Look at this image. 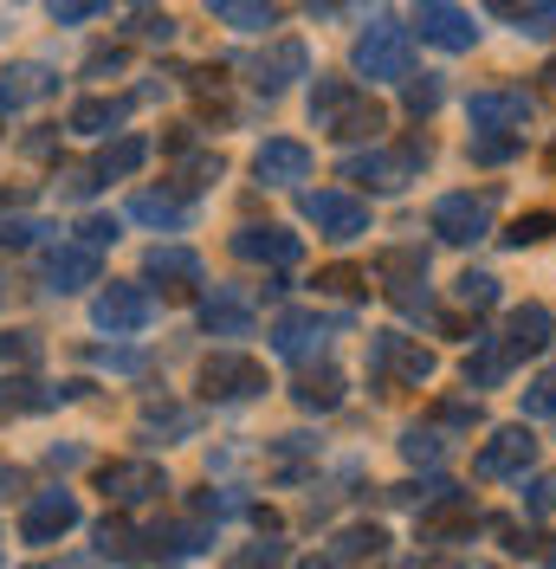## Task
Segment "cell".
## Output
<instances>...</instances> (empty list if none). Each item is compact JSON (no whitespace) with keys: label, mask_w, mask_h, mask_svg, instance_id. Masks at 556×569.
<instances>
[{"label":"cell","mask_w":556,"mask_h":569,"mask_svg":"<svg viewBox=\"0 0 556 569\" xmlns=\"http://www.w3.org/2000/svg\"><path fill=\"white\" fill-rule=\"evenodd\" d=\"M311 123H317V130H330V137H376L388 117H383V104H369L349 78H317Z\"/></svg>","instance_id":"obj_1"},{"label":"cell","mask_w":556,"mask_h":569,"mask_svg":"<svg viewBox=\"0 0 556 569\" xmlns=\"http://www.w3.org/2000/svg\"><path fill=\"white\" fill-rule=\"evenodd\" d=\"M434 376V356L420 350L415 337H401V330H383V337H369V389L388 395V389H420Z\"/></svg>","instance_id":"obj_2"},{"label":"cell","mask_w":556,"mask_h":569,"mask_svg":"<svg viewBox=\"0 0 556 569\" xmlns=\"http://www.w3.org/2000/svg\"><path fill=\"white\" fill-rule=\"evenodd\" d=\"M427 137H408L401 149H369V156H349L344 162V181H369V188H383V194H395V188H408V181L427 169Z\"/></svg>","instance_id":"obj_3"},{"label":"cell","mask_w":556,"mask_h":569,"mask_svg":"<svg viewBox=\"0 0 556 569\" xmlns=\"http://www.w3.org/2000/svg\"><path fill=\"white\" fill-rule=\"evenodd\" d=\"M492 208H498V188H479V194H440L434 201V233L447 247H473L492 233Z\"/></svg>","instance_id":"obj_4"},{"label":"cell","mask_w":556,"mask_h":569,"mask_svg":"<svg viewBox=\"0 0 556 569\" xmlns=\"http://www.w3.org/2000/svg\"><path fill=\"white\" fill-rule=\"evenodd\" d=\"M305 220H311L324 240L349 247V240L369 233V201H356V194H344V188H317V194H305Z\"/></svg>","instance_id":"obj_5"},{"label":"cell","mask_w":556,"mask_h":569,"mask_svg":"<svg viewBox=\"0 0 556 569\" xmlns=\"http://www.w3.org/2000/svg\"><path fill=\"white\" fill-rule=\"evenodd\" d=\"M408 27H395V20H383V27H369V33L356 39V71L369 78V84H395V78H408Z\"/></svg>","instance_id":"obj_6"},{"label":"cell","mask_w":556,"mask_h":569,"mask_svg":"<svg viewBox=\"0 0 556 569\" xmlns=\"http://www.w3.org/2000/svg\"><path fill=\"white\" fill-rule=\"evenodd\" d=\"M201 389H208V401H252V395H266V369L252 356L220 350L201 362Z\"/></svg>","instance_id":"obj_7"},{"label":"cell","mask_w":556,"mask_h":569,"mask_svg":"<svg viewBox=\"0 0 556 569\" xmlns=\"http://www.w3.org/2000/svg\"><path fill=\"white\" fill-rule=\"evenodd\" d=\"M415 27H420V39H427V46H440V52H473V46H479L473 13H459L453 0H420Z\"/></svg>","instance_id":"obj_8"},{"label":"cell","mask_w":556,"mask_h":569,"mask_svg":"<svg viewBox=\"0 0 556 569\" xmlns=\"http://www.w3.org/2000/svg\"><path fill=\"white\" fill-rule=\"evenodd\" d=\"M98 486H105L110 505H149V498L169 492V472L156 460H117V466L98 472Z\"/></svg>","instance_id":"obj_9"},{"label":"cell","mask_w":556,"mask_h":569,"mask_svg":"<svg viewBox=\"0 0 556 569\" xmlns=\"http://www.w3.org/2000/svg\"><path fill=\"white\" fill-rule=\"evenodd\" d=\"M91 318H98V330H110V337H137L142 323L156 318V305H149L142 284H105L98 305H91Z\"/></svg>","instance_id":"obj_10"},{"label":"cell","mask_w":556,"mask_h":569,"mask_svg":"<svg viewBox=\"0 0 556 569\" xmlns=\"http://www.w3.org/2000/svg\"><path fill=\"white\" fill-rule=\"evenodd\" d=\"M466 117L479 123V130H524L530 117H537V98L524 91V84H498V91H473V104Z\"/></svg>","instance_id":"obj_11"},{"label":"cell","mask_w":556,"mask_h":569,"mask_svg":"<svg viewBox=\"0 0 556 569\" xmlns=\"http://www.w3.org/2000/svg\"><path fill=\"white\" fill-rule=\"evenodd\" d=\"M78 525V498L66 492V486H52V492H39L27 511H20V537L27 543H59V537Z\"/></svg>","instance_id":"obj_12"},{"label":"cell","mask_w":556,"mask_h":569,"mask_svg":"<svg viewBox=\"0 0 556 569\" xmlns=\"http://www.w3.org/2000/svg\"><path fill=\"white\" fill-rule=\"evenodd\" d=\"M537 460V433L530 427H498L486 447H479V479H512Z\"/></svg>","instance_id":"obj_13"},{"label":"cell","mask_w":556,"mask_h":569,"mask_svg":"<svg viewBox=\"0 0 556 569\" xmlns=\"http://www.w3.org/2000/svg\"><path fill=\"white\" fill-rule=\"evenodd\" d=\"M252 176L266 181V188H291V181L311 176V149L298 137H272L259 156H252Z\"/></svg>","instance_id":"obj_14"},{"label":"cell","mask_w":556,"mask_h":569,"mask_svg":"<svg viewBox=\"0 0 556 569\" xmlns=\"http://www.w3.org/2000/svg\"><path fill=\"white\" fill-rule=\"evenodd\" d=\"M234 252L252 259V266H298L305 259V240L285 233V227H240L234 233Z\"/></svg>","instance_id":"obj_15"},{"label":"cell","mask_w":556,"mask_h":569,"mask_svg":"<svg viewBox=\"0 0 556 569\" xmlns=\"http://www.w3.org/2000/svg\"><path fill=\"white\" fill-rule=\"evenodd\" d=\"M550 330H556V318L544 311V305H524V311H512V323H505V337H498V350H505V362H524V356H544V350H550Z\"/></svg>","instance_id":"obj_16"},{"label":"cell","mask_w":556,"mask_h":569,"mask_svg":"<svg viewBox=\"0 0 556 569\" xmlns=\"http://www.w3.org/2000/svg\"><path fill=\"white\" fill-rule=\"evenodd\" d=\"M324 330H330V323L317 318V311H285V318L272 323V350L285 356V362H311V356L324 350Z\"/></svg>","instance_id":"obj_17"},{"label":"cell","mask_w":556,"mask_h":569,"mask_svg":"<svg viewBox=\"0 0 556 569\" xmlns=\"http://www.w3.org/2000/svg\"><path fill=\"white\" fill-rule=\"evenodd\" d=\"M201 323H208L214 337H252V305H246V291L214 284V298L201 305Z\"/></svg>","instance_id":"obj_18"},{"label":"cell","mask_w":556,"mask_h":569,"mask_svg":"<svg viewBox=\"0 0 556 569\" xmlns=\"http://www.w3.org/2000/svg\"><path fill=\"white\" fill-rule=\"evenodd\" d=\"M85 389V382H66V389H39V382H0V421H13V415H33V408H59L71 395Z\"/></svg>","instance_id":"obj_19"},{"label":"cell","mask_w":556,"mask_h":569,"mask_svg":"<svg viewBox=\"0 0 556 569\" xmlns=\"http://www.w3.org/2000/svg\"><path fill=\"white\" fill-rule=\"evenodd\" d=\"M46 284L52 291H85V284H98V252L91 247H59L46 259Z\"/></svg>","instance_id":"obj_20"},{"label":"cell","mask_w":556,"mask_h":569,"mask_svg":"<svg viewBox=\"0 0 556 569\" xmlns=\"http://www.w3.org/2000/svg\"><path fill=\"white\" fill-rule=\"evenodd\" d=\"M252 71H259L252 84H259L266 98H278V91H285L291 78H305V46H298V39H278V46H272V59H259Z\"/></svg>","instance_id":"obj_21"},{"label":"cell","mask_w":556,"mask_h":569,"mask_svg":"<svg viewBox=\"0 0 556 569\" xmlns=\"http://www.w3.org/2000/svg\"><path fill=\"white\" fill-rule=\"evenodd\" d=\"M208 543H214V537L201 531V525H169V531L149 537V550H142V557H156V563L169 569V563H188V557H201Z\"/></svg>","instance_id":"obj_22"},{"label":"cell","mask_w":556,"mask_h":569,"mask_svg":"<svg viewBox=\"0 0 556 569\" xmlns=\"http://www.w3.org/2000/svg\"><path fill=\"white\" fill-rule=\"evenodd\" d=\"M123 117H130V98H85V104H71L66 130H78V137H110Z\"/></svg>","instance_id":"obj_23"},{"label":"cell","mask_w":556,"mask_h":569,"mask_svg":"<svg viewBox=\"0 0 556 569\" xmlns=\"http://www.w3.org/2000/svg\"><path fill=\"white\" fill-rule=\"evenodd\" d=\"M291 395H298L305 415H330V408H344V376H337V369H305Z\"/></svg>","instance_id":"obj_24"},{"label":"cell","mask_w":556,"mask_h":569,"mask_svg":"<svg viewBox=\"0 0 556 569\" xmlns=\"http://www.w3.org/2000/svg\"><path fill=\"white\" fill-rule=\"evenodd\" d=\"M52 91V71L46 66H7L0 71V110H20L27 98H46Z\"/></svg>","instance_id":"obj_25"},{"label":"cell","mask_w":556,"mask_h":569,"mask_svg":"<svg viewBox=\"0 0 556 569\" xmlns=\"http://www.w3.org/2000/svg\"><path fill=\"white\" fill-rule=\"evenodd\" d=\"M142 162H149V137H117L105 156H98V169H91V176H98V181H123V176H137Z\"/></svg>","instance_id":"obj_26"},{"label":"cell","mask_w":556,"mask_h":569,"mask_svg":"<svg viewBox=\"0 0 556 569\" xmlns=\"http://www.w3.org/2000/svg\"><path fill=\"white\" fill-rule=\"evenodd\" d=\"M473 343H479V350L466 356V389H498V382H505V369H512L505 350H498V337H473Z\"/></svg>","instance_id":"obj_27"},{"label":"cell","mask_w":556,"mask_h":569,"mask_svg":"<svg viewBox=\"0 0 556 569\" xmlns=\"http://www.w3.org/2000/svg\"><path fill=\"white\" fill-rule=\"evenodd\" d=\"M130 220H142V227H188V208H181V194H156V188H149V194H137V201H130Z\"/></svg>","instance_id":"obj_28"},{"label":"cell","mask_w":556,"mask_h":569,"mask_svg":"<svg viewBox=\"0 0 556 569\" xmlns=\"http://www.w3.org/2000/svg\"><path fill=\"white\" fill-rule=\"evenodd\" d=\"M149 279H169V284H201V259L188 247H156L149 252Z\"/></svg>","instance_id":"obj_29"},{"label":"cell","mask_w":556,"mask_h":569,"mask_svg":"<svg viewBox=\"0 0 556 569\" xmlns=\"http://www.w3.org/2000/svg\"><path fill=\"white\" fill-rule=\"evenodd\" d=\"M214 20H227V27H240V33H266L272 27V7L266 0H208Z\"/></svg>","instance_id":"obj_30"},{"label":"cell","mask_w":556,"mask_h":569,"mask_svg":"<svg viewBox=\"0 0 556 569\" xmlns=\"http://www.w3.org/2000/svg\"><path fill=\"white\" fill-rule=\"evenodd\" d=\"M98 557H105V563H137V557H142V537L130 531L123 518H105V525H98Z\"/></svg>","instance_id":"obj_31"},{"label":"cell","mask_w":556,"mask_h":569,"mask_svg":"<svg viewBox=\"0 0 556 569\" xmlns=\"http://www.w3.org/2000/svg\"><path fill=\"white\" fill-rule=\"evenodd\" d=\"M383 525H349L344 537H337V543H330V557H337V563H363V557H383Z\"/></svg>","instance_id":"obj_32"},{"label":"cell","mask_w":556,"mask_h":569,"mask_svg":"<svg viewBox=\"0 0 556 569\" xmlns=\"http://www.w3.org/2000/svg\"><path fill=\"white\" fill-rule=\"evenodd\" d=\"M453 298H459L466 311H492V305H498V279H492V272H459V279H453Z\"/></svg>","instance_id":"obj_33"},{"label":"cell","mask_w":556,"mask_h":569,"mask_svg":"<svg viewBox=\"0 0 556 569\" xmlns=\"http://www.w3.org/2000/svg\"><path fill=\"white\" fill-rule=\"evenodd\" d=\"M46 343H39L33 330H0V362H13V369H33Z\"/></svg>","instance_id":"obj_34"},{"label":"cell","mask_w":556,"mask_h":569,"mask_svg":"<svg viewBox=\"0 0 556 569\" xmlns=\"http://www.w3.org/2000/svg\"><path fill=\"white\" fill-rule=\"evenodd\" d=\"M401 453H408L415 466H440V453H447V440H440L434 427H408V433H401Z\"/></svg>","instance_id":"obj_35"},{"label":"cell","mask_w":556,"mask_h":569,"mask_svg":"<svg viewBox=\"0 0 556 569\" xmlns=\"http://www.w3.org/2000/svg\"><path fill=\"white\" fill-rule=\"evenodd\" d=\"M376 272H383V279H420V272H427V252L420 247H395V252L376 259Z\"/></svg>","instance_id":"obj_36"},{"label":"cell","mask_w":556,"mask_h":569,"mask_svg":"<svg viewBox=\"0 0 556 569\" xmlns=\"http://www.w3.org/2000/svg\"><path fill=\"white\" fill-rule=\"evenodd\" d=\"M556 233V213H524L518 227H512V233H505V247H544V240H550Z\"/></svg>","instance_id":"obj_37"},{"label":"cell","mask_w":556,"mask_h":569,"mask_svg":"<svg viewBox=\"0 0 556 569\" xmlns=\"http://www.w3.org/2000/svg\"><path fill=\"white\" fill-rule=\"evenodd\" d=\"M142 433L156 440V433H195V415L188 408H149L142 415Z\"/></svg>","instance_id":"obj_38"},{"label":"cell","mask_w":556,"mask_h":569,"mask_svg":"<svg viewBox=\"0 0 556 569\" xmlns=\"http://www.w3.org/2000/svg\"><path fill=\"white\" fill-rule=\"evenodd\" d=\"M518 33L550 39L556 33V0H530V7H518Z\"/></svg>","instance_id":"obj_39"},{"label":"cell","mask_w":556,"mask_h":569,"mask_svg":"<svg viewBox=\"0 0 556 569\" xmlns=\"http://www.w3.org/2000/svg\"><path fill=\"white\" fill-rule=\"evenodd\" d=\"M518 156V137H498V130H486V137H473V162H512Z\"/></svg>","instance_id":"obj_40"},{"label":"cell","mask_w":556,"mask_h":569,"mask_svg":"<svg viewBox=\"0 0 556 569\" xmlns=\"http://www.w3.org/2000/svg\"><path fill=\"white\" fill-rule=\"evenodd\" d=\"M440 98H447V91H440V78H415V84H408V110H415V117H434Z\"/></svg>","instance_id":"obj_41"},{"label":"cell","mask_w":556,"mask_h":569,"mask_svg":"<svg viewBox=\"0 0 556 569\" xmlns=\"http://www.w3.org/2000/svg\"><path fill=\"white\" fill-rule=\"evenodd\" d=\"M98 7H105V0H46V13H52L59 27H78V20H91Z\"/></svg>","instance_id":"obj_42"},{"label":"cell","mask_w":556,"mask_h":569,"mask_svg":"<svg viewBox=\"0 0 556 569\" xmlns=\"http://www.w3.org/2000/svg\"><path fill=\"white\" fill-rule=\"evenodd\" d=\"M195 511H201V518H234V511H246V498L240 492H201Z\"/></svg>","instance_id":"obj_43"},{"label":"cell","mask_w":556,"mask_h":569,"mask_svg":"<svg viewBox=\"0 0 556 569\" xmlns=\"http://www.w3.org/2000/svg\"><path fill=\"white\" fill-rule=\"evenodd\" d=\"M78 233H85V240H78V247H110V240H117V213H91V220H85V227H78Z\"/></svg>","instance_id":"obj_44"},{"label":"cell","mask_w":556,"mask_h":569,"mask_svg":"<svg viewBox=\"0 0 556 569\" xmlns=\"http://www.w3.org/2000/svg\"><path fill=\"white\" fill-rule=\"evenodd\" d=\"M434 421L440 427H479V401H440Z\"/></svg>","instance_id":"obj_45"},{"label":"cell","mask_w":556,"mask_h":569,"mask_svg":"<svg viewBox=\"0 0 556 569\" xmlns=\"http://www.w3.org/2000/svg\"><path fill=\"white\" fill-rule=\"evenodd\" d=\"M369 284V272H356V266H330L324 279H317V291H363Z\"/></svg>","instance_id":"obj_46"},{"label":"cell","mask_w":556,"mask_h":569,"mask_svg":"<svg viewBox=\"0 0 556 569\" xmlns=\"http://www.w3.org/2000/svg\"><path fill=\"white\" fill-rule=\"evenodd\" d=\"M137 39H156V46H169V39H175V20H169V13H137Z\"/></svg>","instance_id":"obj_47"},{"label":"cell","mask_w":556,"mask_h":569,"mask_svg":"<svg viewBox=\"0 0 556 569\" xmlns=\"http://www.w3.org/2000/svg\"><path fill=\"white\" fill-rule=\"evenodd\" d=\"M240 569H285V543H252L240 557Z\"/></svg>","instance_id":"obj_48"},{"label":"cell","mask_w":556,"mask_h":569,"mask_svg":"<svg viewBox=\"0 0 556 569\" xmlns=\"http://www.w3.org/2000/svg\"><path fill=\"white\" fill-rule=\"evenodd\" d=\"M91 362H105V369H117V376H137L142 350H91Z\"/></svg>","instance_id":"obj_49"},{"label":"cell","mask_w":556,"mask_h":569,"mask_svg":"<svg viewBox=\"0 0 556 569\" xmlns=\"http://www.w3.org/2000/svg\"><path fill=\"white\" fill-rule=\"evenodd\" d=\"M524 415H556V382H537V389H524Z\"/></svg>","instance_id":"obj_50"},{"label":"cell","mask_w":556,"mask_h":569,"mask_svg":"<svg viewBox=\"0 0 556 569\" xmlns=\"http://www.w3.org/2000/svg\"><path fill=\"white\" fill-rule=\"evenodd\" d=\"M524 492H530V498H524L530 511H550V505H556V479H530Z\"/></svg>","instance_id":"obj_51"},{"label":"cell","mask_w":556,"mask_h":569,"mask_svg":"<svg viewBox=\"0 0 556 569\" xmlns=\"http://www.w3.org/2000/svg\"><path fill=\"white\" fill-rule=\"evenodd\" d=\"M91 78H105V71H123V46H110V52H91Z\"/></svg>","instance_id":"obj_52"},{"label":"cell","mask_w":556,"mask_h":569,"mask_svg":"<svg viewBox=\"0 0 556 569\" xmlns=\"http://www.w3.org/2000/svg\"><path fill=\"white\" fill-rule=\"evenodd\" d=\"M7 492H20V472H13V466L0 472V498H7Z\"/></svg>","instance_id":"obj_53"},{"label":"cell","mask_w":556,"mask_h":569,"mask_svg":"<svg viewBox=\"0 0 556 569\" xmlns=\"http://www.w3.org/2000/svg\"><path fill=\"white\" fill-rule=\"evenodd\" d=\"M298 569H344V563H337V557H305Z\"/></svg>","instance_id":"obj_54"},{"label":"cell","mask_w":556,"mask_h":569,"mask_svg":"<svg viewBox=\"0 0 556 569\" xmlns=\"http://www.w3.org/2000/svg\"><path fill=\"white\" fill-rule=\"evenodd\" d=\"M492 13H518V0H486Z\"/></svg>","instance_id":"obj_55"},{"label":"cell","mask_w":556,"mask_h":569,"mask_svg":"<svg viewBox=\"0 0 556 569\" xmlns=\"http://www.w3.org/2000/svg\"><path fill=\"white\" fill-rule=\"evenodd\" d=\"M415 569H466V563H415Z\"/></svg>","instance_id":"obj_56"},{"label":"cell","mask_w":556,"mask_h":569,"mask_svg":"<svg viewBox=\"0 0 556 569\" xmlns=\"http://www.w3.org/2000/svg\"><path fill=\"white\" fill-rule=\"evenodd\" d=\"M52 569H98V563H52Z\"/></svg>","instance_id":"obj_57"},{"label":"cell","mask_w":556,"mask_h":569,"mask_svg":"<svg viewBox=\"0 0 556 569\" xmlns=\"http://www.w3.org/2000/svg\"><path fill=\"white\" fill-rule=\"evenodd\" d=\"M544 78H550V84H556V66H550V71H544Z\"/></svg>","instance_id":"obj_58"},{"label":"cell","mask_w":556,"mask_h":569,"mask_svg":"<svg viewBox=\"0 0 556 569\" xmlns=\"http://www.w3.org/2000/svg\"><path fill=\"white\" fill-rule=\"evenodd\" d=\"M0 563H7V543H0Z\"/></svg>","instance_id":"obj_59"},{"label":"cell","mask_w":556,"mask_h":569,"mask_svg":"<svg viewBox=\"0 0 556 569\" xmlns=\"http://www.w3.org/2000/svg\"><path fill=\"white\" fill-rule=\"evenodd\" d=\"M550 563H556V543H550Z\"/></svg>","instance_id":"obj_60"}]
</instances>
